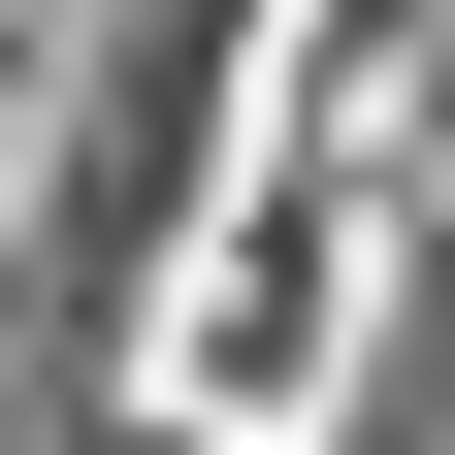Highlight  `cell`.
<instances>
[{
    "mask_svg": "<svg viewBox=\"0 0 455 455\" xmlns=\"http://www.w3.org/2000/svg\"><path fill=\"white\" fill-rule=\"evenodd\" d=\"M423 98H455L423 0H260L228 196H196L163 358H131V423H163V455H293V423H325V358H358V293H390V228H423Z\"/></svg>",
    "mask_w": 455,
    "mask_h": 455,
    "instance_id": "cell-1",
    "label": "cell"
}]
</instances>
